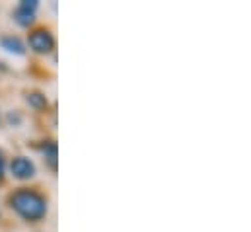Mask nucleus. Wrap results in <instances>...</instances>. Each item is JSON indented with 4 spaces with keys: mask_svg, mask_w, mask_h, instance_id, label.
I'll return each mask as SVG.
<instances>
[{
    "mask_svg": "<svg viewBox=\"0 0 251 232\" xmlns=\"http://www.w3.org/2000/svg\"><path fill=\"white\" fill-rule=\"evenodd\" d=\"M0 45H2V49H6L8 53H14V55H24V53H25L24 43H22L18 37H14V35H4V37H0Z\"/></svg>",
    "mask_w": 251,
    "mask_h": 232,
    "instance_id": "obj_4",
    "label": "nucleus"
},
{
    "mask_svg": "<svg viewBox=\"0 0 251 232\" xmlns=\"http://www.w3.org/2000/svg\"><path fill=\"white\" fill-rule=\"evenodd\" d=\"M10 203L12 209L25 221H39L47 215V201L35 191H27V189L16 191L10 197Z\"/></svg>",
    "mask_w": 251,
    "mask_h": 232,
    "instance_id": "obj_1",
    "label": "nucleus"
},
{
    "mask_svg": "<svg viewBox=\"0 0 251 232\" xmlns=\"http://www.w3.org/2000/svg\"><path fill=\"white\" fill-rule=\"evenodd\" d=\"M43 150H45L47 160H49V162H51V166L55 168V166H57V162H55V160H57V146H55V143L45 145V148H43Z\"/></svg>",
    "mask_w": 251,
    "mask_h": 232,
    "instance_id": "obj_7",
    "label": "nucleus"
},
{
    "mask_svg": "<svg viewBox=\"0 0 251 232\" xmlns=\"http://www.w3.org/2000/svg\"><path fill=\"white\" fill-rule=\"evenodd\" d=\"M10 170H12L14 177H18V179H29V177L35 175V166H33V162H31L29 158H25V156L14 158L12 164H10Z\"/></svg>",
    "mask_w": 251,
    "mask_h": 232,
    "instance_id": "obj_3",
    "label": "nucleus"
},
{
    "mask_svg": "<svg viewBox=\"0 0 251 232\" xmlns=\"http://www.w3.org/2000/svg\"><path fill=\"white\" fill-rule=\"evenodd\" d=\"M20 8H24L27 12H35L37 10V0H22L20 2Z\"/></svg>",
    "mask_w": 251,
    "mask_h": 232,
    "instance_id": "obj_8",
    "label": "nucleus"
},
{
    "mask_svg": "<svg viewBox=\"0 0 251 232\" xmlns=\"http://www.w3.org/2000/svg\"><path fill=\"white\" fill-rule=\"evenodd\" d=\"M4 172V158H2V154H0V175Z\"/></svg>",
    "mask_w": 251,
    "mask_h": 232,
    "instance_id": "obj_9",
    "label": "nucleus"
},
{
    "mask_svg": "<svg viewBox=\"0 0 251 232\" xmlns=\"http://www.w3.org/2000/svg\"><path fill=\"white\" fill-rule=\"evenodd\" d=\"M14 20L20 24V26H31L33 24V12H27V10H24V8H16V12H14Z\"/></svg>",
    "mask_w": 251,
    "mask_h": 232,
    "instance_id": "obj_5",
    "label": "nucleus"
},
{
    "mask_svg": "<svg viewBox=\"0 0 251 232\" xmlns=\"http://www.w3.org/2000/svg\"><path fill=\"white\" fill-rule=\"evenodd\" d=\"M27 104L33 110H45L47 108V98L41 92H31V94H27Z\"/></svg>",
    "mask_w": 251,
    "mask_h": 232,
    "instance_id": "obj_6",
    "label": "nucleus"
},
{
    "mask_svg": "<svg viewBox=\"0 0 251 232\" xmlns=\"http://www.w3.org/2000/svg\"><path fill=\"white\" fill-rule=\"evenodd\" d=\"M29 47L35 53L45 55V53H51V49L55 47V39H53V35L47 29H35L29 35Z\"/></svg>",
    "mask_w": 251,
    "mask_h": 232,
    "instance_id": "obj_2",
    "label": "nucleus"
}]
</instances>
